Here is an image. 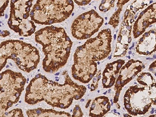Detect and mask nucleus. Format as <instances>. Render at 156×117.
<instances>
[{"label":"nucleus","instance_id":"29","mask_svg":"<svg viewBox=\"0 0 156 117\" xmlns=\"http://www.w3.org/2000/svg\"><path fill=\"white\" fill-rule=\"evenodd\" d=\"M148 117H156V114H155V115H149Z\"/></svg>","mask_w":156,"mask_h":117},{"label":"nucleus","instance_id":"25","mask_svg":"<svg viewBox=\"0 0 156 117\" xmlns=\"http://www.w3.org/2000/svg\"><path fill=\"white\" fill-rule=\"evenodd\" d=\"M74 2L77 4L78 5L83 6L87 5L88 4L90 3V0H87V1H76V0H75Z\"/></svg>","mask_w":156,"mask_h":117},{"label":"nucleus","instance_id":"5","mask_svg":"<svg viewBox=\"0 0 156 117\" xmlns=\"http://www.w3.org/2000/svg\"><path fill=\"white\" fill-rule=\"evenodd\" d=\"M73 3V1H37L30 12L31 20L41 25L61 23L71 15Z\"/></svg>","mask_w":156,"mask_h":117},{"label":"nucleus","instance_id":"18","mask_svg":"<svg viewBox=\"0 0 156 117\" xmlns=\"http://www.w3.org/2000/svg\"><path fill=\"white\" fill-rule=\"evenodd\" d=\"M139 85L148 87L155 82L154 78L151 73L143 72L140 74L136 79Z\"/></svg>","mask_w":156,"mask_h":117},{"label":"nucleus","instance_id":"22","mask_svg":"<svg viewBox=\"0 0 156 117\" xmlns=\"http://www.w3.org/2000/svg\"><path fill=\"white\" fill-rule=\"evenodd\" d=\"M101 71H99L98 73H96V75L93 78V83L91 84V87H89V89L90 88L91 91L95 90L98 87V82L99 80L101 78Z\"/></svg>","mask_w":156,"mask_h":117},{"label":"nucleus","instance_id":"3","mask_svg":"<svg viewBox=\"0 0 156 117\" xmlns=\"http://www.w3.org/2000/svg\"><path fill=\"white\" fill-rule=\"evenodd\" d=\"M35 40L43 46L45 55L42 64L45 71L54 73L65 66L73 43L64 29L47 26L35 33Z\"/></svg>","mask_w":156,"mask_h":117},{"label":"nucleus","instance_id":"13","mask_svg":"<svg viewBox=\"0 0 156 117\" xmlns=\"http://www.w3.org/2000/svg\"><path fill=\"white\" fill-rule=\"evenodd\" d=\"M135 51L139 55L144 56H149L156 52V29H151L142 35L135 46Z\"/></svg>","mask_w":156,"mask_h":117},{"label":"nucleus","instance_id":"24","mask_svg":"<svg viewBox=\"0 0 156 117\" xmlns=\"http://www.w3.org/2000/svg\"><path fill=\"white\" fill-rule=\"evenodd\" d=\"M148 70L151 71V73H153L156 77V60L150 65Z\"/></svg>","mask_w":156,"mask_h":117},{"label":"nucleus","instance_id":"16","mask_svg":"<svg viewBox=\"0 0 156 117\" xmlns=\"http://www.w3.org/2000/svg\"><path fill=\"white\" fill-rule=\"evenodd\" d=\"M26 114L28 117H71L70 114L66 112L41 108L29 109Z\"/></svg>","mask_w":156,"mask_h":117},{"label":"nucleus","instance_id":"27","mask_svg":"<svg viewBox=\"0 0 156 117\" xmlns=\"http://www.w3.org/2000/svg\"><path fill=\"white\" fill-rule=\"evenodd\" d=\"M119 117V115H117L115 114H113V113H110L105 115L104 117Z\"/></svg>","mask_w":156,"mask_h":117},{"label":"nucleus","instance_id":"26","mask_svg":"<svg viewBox=\"0 0 156 117\" xmlns=\"http://www.w3.org/2000/svg\"><path fill=\"white\" fill-rule=\"evenodd\" d=\"M9 1H4V2L3 5L1 7V16H4V11L6 7H7V5H8V4H9Z\"/></svg>","mask_w":156,"mask_h":117},{"label":"nucleus","instance_id":"14","mask_svg":"<svg viewBox=\"0 0 156 117\" xmlns=\"http://www.w3.org/2000/svg\"><path fill=\"white\" fill-rule=\"evenodd\" d=\"M125 64V60L118 59L107 64L102 73L103 88L108 89L115 85L117 78L119 76L120 70Z\"/></svg>","mask_w":156,"mask_h":117},{"label":"nucleus","instance_id":"10","mask_svg":"<svg viewBox=\"0 0 156 117\" xmlns=\"http://www.w3.org/2000/svg\"><path fill=\"white\" fill-rule=\"evenodd\" d=\"M138 10L133 3L128 6L124 12V18L121 24L115 45V51L113 57L117 58L126 56L132 41L131 33L135 23L134 16Z\"/></svg>","mask_w":156,"mask_h":117},{"label":"nucleus","instance_id":"2","mask_svg":"<svg viewBox=\"0 0 156 117\" xmlns=\"http://www.w3.org/2000/svg\"><path fill=\"white\" fill-rule=\"evenodd\" d=\"M112 41L111 30L107 29L79 46L73 56V78L83 83H89L98 73L96 62L108 57L112 51Z\"/></svg>","mask_w":156,"mask_h":117},{"label":"nucleus","instance_id":"6","mask_svg":"<svg viewBox=\"0 0 156 117\" xmlns=\"http://www.w3.org/2000/svg\"><path fill=\"white\" fill-rule=\"evenodd\" d=\"M26 81L21 73L11 70L1 73V112H5L19 101Z\"/></svg>","mask_w":156,"mask_h":117},{"label":"nucleus","instance_id":"8","mask_svg":"<svg viewBox=\"0 0 156 117\" xmlns=\"http://www.w3.org/2000/svg\"><path fill=\"white\" fill-rule=\"evenodd\" d=\"M28 1H11L10 16L8 25L12 30L19 33L20 36L28 37L36 31V26L34 22L28 20L30 12H26Z\"/></svg>","mask_w":156,"mask_h":117},{"label":"nucleus","instance_id":"23","mask_svg":"<svg viewBox=\"0 0 156 117\" xmlns=\"http://www.w3.org/2000/svg\"><path fill=\"white\" fill-rule=\"evenodd\" d=\"M83 114L82 113L81 109L79 105H76L73 110V114L72 117H82Z\"/></svg>","mask_w":156,"mask_h":117},{"label":"nucleus","instance_id":"7","mask_svg":"<svg viewBox=\"0 0 156 117\" xmlns=\"http://www.w3.org/2000/svg\"><path fill=\"white\" fill-rule=\"evenodd\" d=\"M123 105L130 115H145L152 106L147 87L138 84L130 86L124 93Z\"/></svg>","mask_w":156,"mask_h":117},{"label":"nucleus","instance_id":"28","mask_svg":"<svg viewBox=\"0 0 156 117\" xmlns=\"http://www.w3.org/2000/svg\"><path fill=\"white\" fill-rule=\"evenodd\" d=\"M123 117H133L131 115H130L129 114H124L123 115Z\"/></svg>","mask_w":156,"mask_h":117},{"label":"nucleus","instance_id":"20","mask_svg":"<svg viewBox=\"0 0 156 117\" xmlns=\"http://www.w3.org/2000/svg\"><path fill=\"white\" fill-rule=\"evenodd\" d=\"M1 117H24L22 110L20 108H16L9 111V112H1Z\"/></svg>","mask_w":156,"mask_h":117},{"label":"nucleus","instance_id":"19","mask_svg":"<svg viewBox=\"0 0 156 117\" xmlns=\"http://www.w3.org/2000/svg\"><path fill=\"white\" fill-rule=\"evenodd\" d=\"M147 88L152 105L156 106V82L149 85Z\"/></svg>","mask_w":156,"mask_h":117},{"label":"nucleus","instance_id":"12","mask_svg":"<svg viewBox=\"0 0 156 117\" xmlns=\"http://www.w3.org/2000/svg\"><path fill=\"white\" fill-rule=\"evenodd\" d=\"M156 23V2L142 11L134 23L132 30L133 37L136 39L145 32L146 29Z\"/></svg>","mask_w":156,"mask_h":117},{"label":"nucleus","instance_id":"21","mask_svg":"<svg viewBox=\"0 0 156 117\" xmlns=\"http://www.w3.org/2000/svg\"><path fill=\"white\" fill-rule=\"evenodd\" d=\"M115 1H103L101 5L99 6V10L104 12H106L109 10L112 7H114V4Z\"/></svg>","mask_w":156,"mask_h":117},{"label":"nucleus","instance_id":"17","mask_svg":"<svg viewBox=\"0 0 156 117\" xmlns=\"http://www.w3.org/2000/svg\"><path fill=\"white\" fill-rule=\"evenodd\" d=\"M129 2V1H118L117 2V9L115 12L110 18V21L109 22V24L112 25L114 28L118 27L119 23V17L122 11L123 6L124 4Z\"/></svg>","mask_w":156,"mask_h":117},{"label":"nucleus","instance_id":"11","mask_svg":"<svg viewBox=\"0 0 156 117\" xmlns=\"http://www.w3.org/2000/svg\"><path fill=\"white\" fill-rule=\"evenodd\" d=\"M144 68L145 65L140 60L131 59L126 62L120 70L119 76L115 84V94L114 99V103L117 104L118 101L121 91L124 86L133 80Z\"/></svg>","mask_w":156,"mask_h":117},{"label":"nucleus","instance_id":"4","mask_svg":"<svg viewBox=\"0 0 156 117\" xmlns=\"http://www.w3.org/2000/svg\"><path fill=\"white\" fill-rule=\"evenodd\" d=\"M39 51L30 44L19 40H8L1 43V71L7 59L14 60L21 70L30 73L40 62Z\"/></svg>","mask_w":156,"mask_h":117},{"label":"nucleus","instance_id":"30","mask_svg":"<svg viewBox=\"0 0 156 117\" xmlns=\"http://www.w3.org/2000/svg\"><path fill=\"white\" fill-rule=\"evenodd\" d=\"M90 100L89 101H88V103H87V106H86V108H87L88 107V106H89V104L90 103Z\"/></svg>","mask_w":156,"mask_h":117},{"label":"nucleus","instance_id":"1","mask_svg":"<svg viewBox=\"0 0 156 117\" xmlns=\"http://www.w3.org/2000/svg\"><path fill=\"white\" fill-rule=\"evenodd\" d=\"M86 91L85 87L75 83L67 73L64 84L48 80L44 76L38 74L27 86L25 101L33 105L44 101L53 107L67 109L72 104L73 99H81Z\"/></svg>","mask_w":156,"mask_h":117},{"label":"nucleus","instance_id":"15","mask_svg":"<svg viewBox=\"0 0 156 117\" xmlns=\"http://www.w3.org/2000/svg\"><path fill=\"white\" fill-rule=\"evenodd\" d=\"M111 108L110 101L105 96L95 98L92 103L89 115L90 117H103L109 112Z\"/></svg>","mask_w":156,"mask_h":117},{"label":"nucleus","instance_id":"31","mask_svg":"<svg viewBox=\"0 0 156 117\" xmlns=\"http://www.w3.org/2000/svg\"><path fill=\"white\" fill-rule=\"evenodd\" d=\"M84 101V99H81V101Z\"/></svg>","mask_w":156,"mask_h":117},{"label":"nucleus","instance_id":"9","mask_svg":"<svg viewBox=\"0 0 156 117\" xmlns=\"http://www.w3.org/2000/svg\"><path fill=\"white\" fill-rule=\"evenodd\" d=\"M104 23V19L92 9L80 15L71 26L73 37L78 40L90 38L98 32Z\"/></svg>","mask_w":156,"mask_h":117}]
</instances>
